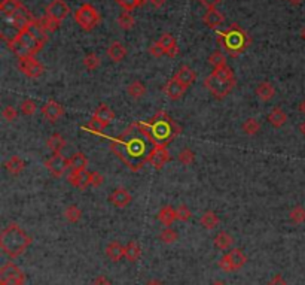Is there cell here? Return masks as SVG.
Here are the masks:
<instances>
[{"label":"cell","instance_id":"1","mask_svg":"<svg viewBox=\"0 0 305 285\" xmlns=\"http://www.w3.org/2000/svg\"><path fill=\"white\" fill-rule=\"evenodd\" d=\"M153 146L140 123L130 124L118 138L110 139V149L133 172H138L148 163Z\"/></svg>","mask_w":305,"mask_h":285},{"label":"cell","instance_id":"2","mask_svg":"<svg viewBox=\"0 0 305 285\" xmlns=\"http://www.w3.org/2000/svg\"><path fill=\"white\" fill-rule=\"evenodd\" d=\"M140 124L143 127L145 133L152 141L153 145L167 146L168 143L171 142L176 136H179L180 131H182L180 126L164 111L155 113V117L148 123L140 121Z\"/></svg>","mask_w":305,"mask_h":285},{"label":"cell","instance_id":"3","mask_svg":"<svg viewBox=\"0 0 305 285\" xmlns=\"http://www.w3.org/2000/svg\"><path fill=\"white\" fill-rule=\"evenodd\" d=\"M30 243V236L15 222L5 227L0 233V248L9 258L19 257L24 251H27Z\"/></svg>","mask_w":305,"mask_h":285},{"label":"cell","instance_id":"4","mask_svg":"<svg viewBox=\"0 0 305 285\" xmlns=\"http://www.w3.org/2000/svg\"><path fill=\"white\" fill-rule=\"evenodd\" d=\"M216 34H217V42L232 57L243 54L246 48L250 44V37H249L247 32L241 29L238 24H232L229 29L219 30V32H216Z\"/></svg>","mask_w":305,"mask_h":285},{"label":"cell","instance_id":"5","mask_svg":"<svg viewBox=\"0 0 305 285\" xmlns=\"http://www.w3.org/2000/svg\"><path fill=\"white\" fill-rule=\"evenodd\" d=\"M204 85L216 99L227 97L235 87V77L232 69L229 66L213 69V72L204 81Z\"/></svg>","mask_w":305,"mask_h":285},{"label":"cell","instance_id":"6","mask_svg":"<svg viewBox=\"0 0 305 285\" xmlns=\"http://www.w3.org/2000/svg\"><path fill=\"white\" fill-rule=\"evenodd\" d=\"M8 47L18 59H27V57H36V54L45 45L40 44L27 30H23L16 36V39H14L12 42L8 44Z\"/></svg>","mask_w":305,"mask_h":285},{"label":"cell","instance_id":"7","mask_svg":"<svg viewBox=\"0 0 305 285\" xmlns=\"http://www.w3.org/2000/svg\"><path fill=\"white\" fill-rule=\"evenodd\" d=\"M75 21L79 24V27L82 30L91 32L92 29L97 27L100 23V14L91 3H84L75 12Z\"/></svg>","mask_w":305,"mask_h":285},{"label":"cell","instance_id":"8","mask_svg":"<svg viewBox=\"0 0 305 285\" xmlns=\"http://www.w3.org/2000/svg\"><path fill=\"white\" fill-rule=\"evenodd\" d=\"M246 263H247V257L243 253V250L234 248V250L228 251L219 260V268L223 272H227V273H231V272H237V270L243 269Z\"/></svg>","mask_w":305,"mask_h":285},{"label":"cell","instance_id":"9","mask_svg":"<svg viewBox=\"0 0 305 285\" xmlns=\"http://www.w3.org/2000/svg\"><path fill=\"white\" fill-rule=\"evenodd\" d=\"M0 285H26V275L14 263L0 268Z\"/></svg>","mask_w":305,"mask_h":285},{"label":"cell","instance_id":"10","mask_svg":"<svg viewBox=\"0 0 305 285\" xmlns=\"http://www.w3.org/2000/svg\"><path fill=\"white\" fill-rule=\"evenodd\" d=\"M34 20V16L31 15L30 11L23 5L18 11H16L14 15L11 16H3V23H8L11 24L12 27H15L18 32H23L29 27L31 21Z\"/></svg>","mask_w":305,"mask_h":285},{"label":"cell","instance_id":"11","mask_svg":"<svg viewBox=\"0 0 305 285\" xmlns=\"http://www.w3.org/2000/svg\"><path fill=\"white\" fill-rule=\"evenodd\" d=\"M18 69L19 72H23L26 77H29L31 80L40 78L45 72L44 66L39 60H36V57H27V59H19L18 60Z\"/></svg>","mask_w":305,"mask_h":285},{"label":"cell","instance_id":"12","mask_svg":"<svg viewBox=\"0 0 305 285\" xmlns=\"http://www.w3.org/2000/svg\"><path fill=\"white\" fill-rule=\"evenodd\" d=\"M69 12H70V8L64 0H52L46 8L45 15L61 24V21L69 15Z\"/></svg>","mask_w":305,"mask_h":285},{"label":"cell","instance_id":"13","mask_svg":"<svg viewBox=\"0 0 305 285\" xmlns=\"http://www.w3.org/2000/svg\"><path fill=\"white\" fill-rule=\"evenodd\" d=\"M170 153H168L167 146L164 145H155L149 154V159H148V163L153 166L155 169H162L168 161H170Z\"/></svg>","mask_w":305,"mask_h":285},{"label":"cell","instance_id":"14","mask_svg":"<svg viewBox=\"0 0 305 285\" xmlns=\"http://www.w3.org/2000/svg\"><path fill=\"white\" fill-rule=\"evenodd\" d=\"M45 166L46 169L51 172L52 176L60 178V176H63L64 172L69 169V159H66V157L61 156V154H54L51 159L46 161Z\"/></svg>","mask_w":305,"mask_h":285},{"label":"cell","instance_id":"15","mask_svg":"<svg viewBox=\"0 0 305 285\" xmlns=\"http://www.w3.org/2000/svg\"><path fill=\"white\" fill-rule=\"evenodd\" d=\"M63 113H64L63 106H61L60 103L54 102V100L46 102L45 105L42 106V115H44V118L48 120L49 123H57L61 117H63Z\"/></svg>","mask_w":305,"mask_h":285},{"label":"cell","instance_id":"16","mask_svg":"<svg viewBox=\"0 0 305 285\" xmlns=\"http://www.w3.org/2000/svg\"><path fill=\"white\" fill-rule=\"evenodd\" d=\"M69 184L76 187L79 190H87L91 185V172L82 170V172H72L69 175Z\"/></svg>","mask_w":305,"mask_h":285},{"label":"cell","instance_id":"17","mask_svg":"<svg viewBox=\"0 0 305 285\" xmlns=\"http://www.w3.org/2000/svg\"><path fill=\"white\" fill-rule=\"evenodd\" d=\"M173 78L179 81L183 87L188 88V87H191L192 84H195V81H197V72H195L192 67H189V66H182V67L177 69V72L174 73Z\"/></svg>","mask_w":305,"mask_h":285},{"label":"cell","instance_id":"18","mask_svg":"<svg viewBox=\"0 0 305 285\" xmlns=\"http://www.w3.org/2000/svg\"><path fill=\"white\" fill-rule=\"evenodd\" d=\"M109 202L112 203L113 206H116V207H127V206L131 203V194L128 193L127 188H116V190H113L110 193V196H109Z\"/></svg>","mask_w":305,"mask_h":285},{"label":"cell","instance_id":"19","mask_svg":"<svg viewBox=\"0 0 305 285\" xmlns=\"http://www.w3.org/2000/svg\"><path fill=\"white\" fill-rule=\"evenodd\" d=\"M105 254L110 261L118 263V261H121L122 258H125V245H122L121 242H118V240H113L106 246Z\"/></svg>","mask_w":305,"mask_h":285},{"label":"cell","instance_id":"20","mask_svg":"<svg viewBox=\"0 0 305 285\" xmlns=\"http://www.w3.org/2000/svg\"><path fill=\"white\" fill-rule=\"evenodd\" d=\"M185 91H186V87H183L182 84L174 78L167 81V84L164 85V93L170 100H179L185 94Z\"/></svg>","mask_w":305,"mask_h":285},{"label":"cell","instance_id":"21","mask_svg":"<svg viewBox=\"0 0 305 285\" xmlns=\"http://www.w3.org/2000/svg\"><path fill=\"white\" fill-rule=\"evenodd\" d=\"M92 118L98 120L105 127H107L113 120H115V112L110 109V106H107L106 103H101L97 106V109L94 112Z\"/></svg>","mask_w":305,"mask_h":285},{"label":"cell","instance_id":"22","mask_svg":"<svg viewBox=\"0 0 305 285\" xmlns=\"http://www.w3.org/2000/svg\"><path fill=\"white\" fill-rule=\"evenodd\" d=\"M156 218L158 221L161 222L164 227H171V224L177 220V214H176V209L173 206H162L158 214H156Z\"/></svg>","mask_w":305,"mask_h":285},{"label":"cell","instance_id":"23","mask_svg":"<svg viewBox=\"0 0 305 285\" xmlns=\"http://www.w3.org/2000/svg\"><path fill=\"white\" fill-rule=\"evenodd\" d=\"M202 21H204V24L209 29H216L220 24H223L225 16L222 15V12H219L216 8H212V9H207V12H206V15L202 18Z\"/></svg>","mask_w":305,"mask_h":285},{"label":"cell","instance_id":"24","mask_svg":"<svg viewBox=\"0 0 305 285\" xmlns=\"http://www.w3.org/2000/svg\"><path fill=\"white\" fill-rule=\"evenodd\" d=\"M107 55H109V59L113 63H119V62H122L125 59V55H127V48L124 47L121 42L115 41V42H112L109 45V48H107Z\"/></svg>","mask_w":305,"mask_h":285},{"label":"cell","instance_id":"25","mask_svg":"<svg viewBox=\"0 0 305 285\" xmlns=\"http://www.w3.org/2000/svg\"><path fill=\"white\" fill-rule=\"evenodd\" d=\"M256 96L262 102H270L275 96L274 85L270 81H262L259 85L256 87Z\"/></svg>","mask_w":305,"mask_h":285},{"label":"cell","instance_id":"26","mask_svg":"<svg viewBox=\"0 0 305 285\" xmlns=\"http://www.w3.org/2000/svg\"><path fill=\"white\" fill-rule=\"evenodd\" d=\"M87 166H88V159L84 153H76L69 159V169H72V172L87 170Z\"/></svg>","mask_w":305,"mask_h":285},{"label":"cell","instance_id":"27","mask_svg":"<svg viewBox=\"0 0 305 285\" xmlns=\"http://www.w3.org/2000/svg\"><path fill=\"white\" fill-rule=\"evenodd\" d=\"M286 121H288V115L283 112L281 108H273L271 112L268 113V123L271 124L275 128H280V127H283L286 124Z\"/></svg>","mask_w":305,"mask_h":285},{"label":"cell","instance_id":"28","mask_svg":"<svg viewBox=\"0 0 305 285\" xmlns=\"http://www.w3.org/2000/svg\"><path fill=\"white\" fill-rule=\"evenodd\" d=\"M214 246L220 251H228L229 248L234 245V238L229 235L228 232H219L213 240Z\"/></svg>","mask_w":305,"mask_h":285},{"label":"cell","instance_id":"29","mask_svg":"<svg viewBox=\"0 0 305 285\" xmlns=\"http://www.w3.org/2000/svg\"><path fill=\"white\" fill-rule=\"evenodd\" d=\"M66 139L61 136L60 133H54L52 136H49L48 138V141H46V146L54 153V154H61V151L66 148Z\"/></svg>","mask_w":305,"mask_h":285},{"label":"cell","instance_id":"30","mask_svg":"<svg viewBox=\"0 0 305 285\" xmlns=\"http://www.w3.org/2000/svg\"><path fill=\"white\" fill-rule=\"evenodd\" d=\"M141 255V248L136 240H130L127 245H125V258L130 261V263H136Z\"/></svg>","mask_w":305,"mask_h":285},{"label":"cell","instance_id":"31","mask_svg":"<svg viewBox=\"0 0 305 285\" xmlns=\"http://www.w3.org/2000/svg\"><path fill=\"white\" fill-rule=\"evenodd\" d=\"M23 6L21 0H2L0 3V12L3 16H11Z\"/></svg>","mask_w":305,"mask_h":285},{"label":"cell","instance_id":"32","mask_svg":"<svg viewBox=\"0 0 305 285\" xmlns=\"http://www.w3.org/2000/svg\"><path fill=\"white\" fill-rule=\"evenodd\" d=\"M199 222H201V225L204 227V229H207V230H213L214 227H217L219 225V217L214 214L213 211H206L202 215H201V218H199Z\"/></svg>","mask_w":305,"mask_h":285},{"label":"cell","instance_id":"33","mask_svg":"<svg viewBox=\"0 0 305 285\" xmlns=\"http://www.w3.org/2000/svg\"><path fill=\"white\" fill-rule=\"evenodd\" d=\"M5 167H6V170L9 172L11 175H19L23 170H24V167H26V163L23 161V160L19 159V157H11V159L8 160L6 163H5Z\"/></svg>","mask_w":305,"mask_h":285},{"label":"cell","instance_id":"34","mask_svg":"<svg viewBox=\"0 0 305 285\" xmlns=\"http://www.w3.org/2000/svg\"><path fill=\"white\" fill-rule=\"evenodd\" d=\"M127 93H128V96H131L133 99H140V97H143V96L146 94V87L140 81H133L127 87Z\"/></svg>","mask_w":305,"mask_h":285},{"label":"cell","instance_id":"35","mask_svg":"<svg viewBox=\"0 0 305 285\" xmlns=\"http://www.w3.org/2000/svg\"><path fill=\"white\" fill-rule=\"evenodd\" d=\"M64 218L69 222H72V224L77 222L82 218V211H80V207H77L76 205L67 206L66 211H64Z\"/></svg>","mask_w":305,"mask_h":285},{"label":"cell","instance_id":"36","mask_svg":"<svg viewBox=\"0 0 305 285\" xmlns=\"http://www.w3.org/2000/svg\"><path fill=\"white\" fill-rule=\"evenodd\" d=\"M241 128H243L244 135H247V136H255V135H258V131L260 130V124L258 123L256 118H249V120L244 121Z\"/></svg>","mask_w":305,"mask_h":285},{"label":"cell","instance_id":"37","mask_svg":"<svg viewBox=\"0 0 305 285\" xmlns=\"http://www.w3.org/2000/svg\"><path fill=\"white\" fill-rule=\"evenodd\" d=\"M159 239H161L162 243L171 245V243H174V242L179 239V236H177V232H176L174 229H171V227H164V230H162L161 235H159Z\"/></svg>","mask_w":305,"mask_h":285},{"label":"cell","instance_id":"38","mask_svg":"<svg viewBox=\"0 0 305 285\" xmlns=\"http://www.w3.org/2000/svg\"><path fill=\"white\" fill-rule=\"evenodd\" d=\"M118 24H119V27L124 29V30H130L133 26H134V23H136V20H134V16L131 15L130 12H122L121 15L118 16Z\"/></svg>","mask_w":305,"mask_h":285},{"label":"cell","instance_id":"39","mask_svg":"<svg viewBox=\"0 0 305 285\" xmlns=\"http://www.w3.org/2000/svg\"><path fill=\"white\" fill-rule=\"evenodd\" d=\"M289 218L293 224H302L305 222V209L302 206H295L289 212Z\"/></svg>","mask_w":305,"mask_h":285},{"label":"cell","instance_id":"40","mask_svg":"<svg viewBox=\"0 0 305 285\" xmlns=\"http://www.w3.org/2000/svg\"><path fill=\"white\" fill-rule=\"evenodd\" d=\"M209 63L212 64L214 69H217V67H223V66H228V64H227V57H225L220 51H214L213 54H210V57H209Z\"/></svg>","mask_w":305,"mask_h":285},{"label":"cell","instance_id":"41","mask_svg":"<svg viewBox=\"0 0 305 285\" xmlns=\"http://www.w3.org/2000/svg\"><path fill=\"white\" fill-rule=\"evenodd\" d=\"M100 64H101L100 57H98L97 54H94V52L85 55V59H84V66H85V69H88V70H95V69H98Z\"/></svg>","mask_w":305,"mask_h":285},{"label":"cell","instance_id":"42","mask_svg":"<svg viewBox=\"0 0 305 285\" xmlns=\"http://www.w3.org/2000/svg\"><path fill=\"white\" fill-rule=\"evenodd\" d=\"M177 159H179V161H180L182 164L189 166V164H192V163L195 161V154H194V151H191L189 148H185V149H182V151L179 153Z\"/></svg>","mask_w":305,"mask_h":285},{"label":"cell","instance_id":"43","mask_svg":"<svg viewBox=\"0 0 305 285\" xmlns=\"http://www.w3.org/2000/svg\"><path fill=\"white\" fill-rule=\"evenodd\" d=\"M39 20V23H40V26L44 27L46 30V33H52L55 32L58 27H60V24L58 23H55L54 20H51V18H48L46 15H44L42 18H37Z\"/></svg>","mask_w":305,"mask_h":285},{"label":"cell","instance_id":"44","mask_svg":"<svg viewBox=\"0 0 305 285\" xmlns=\"http://www.w3.org/2000/svg\"><path fill=\"white\" fill-rule=\"evenodd\" d=\"M19 111H21L23 115L30 117V115H33V113L36 112V103H34L31 99H26V100H23V102H21V105H19Z\"/></svg>","mask_w":305,"mask_h":285},{"label":"cell","instance_id":"45","mask_svg":"<svg viewBox=\"0 0 305 285\" xmlns=\"http://www.w3.org/2000/svg\"><path fill=\"white\" fill-rule=\"evenodd\" d=\"M176 214H177V220H179V221L186 222L192 218V212H191V209L186 205L179 206V207L176 209Z\"/></svg>","mask_w":305,"mask_h":285},{"label":"cell","instance_id":"46","mask_svg":"<svg viewBox=\"0 0 305 285\" xmlns=\"http://www.w3.org/2000/svg\"><path fill=\"white\" fill-rule=\"evenodd\" d=\"M158 42L162 45V48L166 49V54H167V49L171 47L173 44H176V39H174V36H173V34H170V33H164V34L159 37V41H158Z\"/></svg>","mask_w":305,"mask_h":285},{"label":"cell","instance_id":"47","mask_svg":"<svg viewBox=\"0 0 305 285\" xmlns=\"http://www.w3.org/2000/svg\"><path fill=\"white\" fill-rule=\"evenodd\" d=\"M115 2L121 6L124 11H127V12H131L133 9L138 8L137 0H115Z\"/></svg>","mask_w":305,"mask_h":285},{"label":"cell","instance_id":"48","mask_svg":"<svg viewBox=\"0 0 305 285\" xmlns=\"http://www.w3.org/2000/svg\"><path fill=\"white\" fill-rule=\"evenodd\" d=\"M149 52H151V55H152V57H156V59H159V57L166 55V49L162 48V45H161L159 42L152 44V45L149 47Z\"/></svg>","mask_w":305,"mask_h":285},{"label":"cell","instance_id":"49","mask_svg":"<svg viewBox=\"0 0 305 285\" xmlns=\"http://www.w3.org/2000/svg\"><path fill=\"white\" fill-rule=\"evenodd\" d=\"M2 115H3V118L6 120V121H15L16 118H18V112H16L15 108H12V106H6L3 112H2Z\"/></svg>","mask_w":305,"mask_h":285},{"label":"cell","instance_id":"50","mask_svg":"<svg viewBox=\"0 0 305 285\" xmlns=\"http://www.w3.org/2000/svg\"><path fill=\"white\" fill-rule=\"evenodd\" d=\"M103 182H105V176H103V175L100 174V172H97V170H95V172H91V185L92 187H95V188H97V187H100Z\"/></svg>","mask_w":305,"mask_h":285},{"label":"cell","instance_id":"51","mask_svg":"<svg viewBox=\"0 0 305 285\" xmlns=\"http://www.w3.org/2000/svg\"><path fill=\"white\" fill-rule=\"evenodd\" d=\"M88 128L94 131V133H98V131H101V130H105L106 127L103 126L98 120H95V118H91V121H90V124H88Z\"/></svg>","mask_w":305,"mask_h":285},{"label":"cell","instance_id":"52","mask_svg":"<svg viewBox=\"0 0 305 285\" xmlns=\"http://www.w3.org/2000/svg\"><path fill=\"white\" fill-rule=\"evenodd\" d=\"M267 285H289L281 275H274Z\"/></svg>","mask_w":305,"mask_h":285},{"label":"cell","instance_id":"53","mask_svg":"<svg viewBox=\"0 0 305 285\" xmlns=\"http://www.w3.org/2000/svg\"><path fill=\"white\" fill-rule=\"evenodd\" d=\"M90 285H113L110 279H107L106 276H97Z\"/></svg>","mask_w":305,"mask_h":285},{"label":"cell","instance_id":"54","mask_svg":"<svg viewBox=\"0 0 305 285\" xmlns=\"http://www.w3.org/2000/svg\"><path fill=\"white\" fill-rule=\"evenodd\" d=\"M201 5H204L207 9H212V8H216L219 3H222V0H198Z\"/></svg>","mask_w":305,"mask_h":285},{"label":"cell","instance_id":"55","mask_svg":"<svg viewBox=\"0 0 305 285\" xmlns=\"http://www.w3.org/2000/svg\"><path fill=\"white\" fill-rule=\"evenodd\" d=\"M177 54H179V45H177V42H176V44H173V45L167 49V55L168 57H176Z\"/></svg>","mask_w":305,"mask_h":285},{"label":"cell","instance_id":"56","mask_svg":"<svg viewBox=\"0 0 305 285\" xmlns=\"http://www.w3.org/2000/svg\"><path fill=\"white\" fill-rule=\"evenodd\" d=\"M149 2H151L153 8H162L164 3H166V0H149Z\"/></svg>","mask_w":305,"mask_h":285},{"label":"cell","instance_id":"57","mask_svg":"<svg viewBox=\"0 0 305 285\" xmlns=\"http://www.w3.org/2000/svg\"><path fill=\"white\" fill-rule=\"evenodd\" d=\"M146 285H164L161 281H158V279H152V281H149Z\"/></svg>","mask_w":305,"mask_h":285},{"label":"cell","instance_id":"58","mask_svg":"<svg viewBox=\"0 0 305 285\" xmlns=\"http://www.w3.org/2000/svg\"><path fill=\"white\" fill-rule=\"evenodd\" d=\"M299 131L302 133V136H305V121L301 124V126H299Z\"/></svg>","mask_w":305,"mask_h":285},{"label":"cell","instance_id":"59","mask_svg":"<svg viewBox=\"0 0 305 285\" xmlns=\"http://www.w3.org/2000/svg\"><path fill=\"white\" fill-rule=\"evenodd\" d=\"M299 111L302 112V113L305 115V100L302 102V103H301V105H299Z\"/></svg>","mask_w":305,"mask_h":285},{"label":"cell","instance_id":"60","mask_svg":"<svg viewBox=\"0 0 305 285\" xmlns=\"http://www.w3.org/2000/svg\"><path fill=\"white\" fill-rule=\"evenodd\" d=\"M212 285H227L223 281H220V279H217V281H214V282H212Z\"/></svg>","mask_w":305,"mask_h":285},{"label":"cell","instance_id":"61","mask_svg":"<svg viewBox=\"0 0 305 285\" xmlns=\"http://www.w3.org/2000/svg\"><path fill=\"white\" fill-rule=\"evenodd\" d=\"M292 5H298V3H301L302 0H289Z\"/></svg>","mask_w":305,"mask_h":285},{"label":"cell","instance_id":"62","mask_svg":"<svg viewBox=\"0 0 305 285\" xmlns=\"http://www.w3.org/2000/svg\"><path fill=\"white\" fill-rule=\"evenodd\" d=\"M301 34H302V37H304V39H305V29H304V30H302V33H301Z\"/></svg>","mask_w":305,"mask_h":285}]
</instances>
